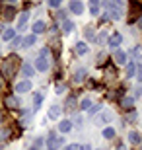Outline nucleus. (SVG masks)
Listing matches in <instances>:
<instances>
[{"label":"nucleus","mask_w":142,"mask_h":150,"mask_svg":"<svg viewBox=\"0 0 142 150\" xmlns=\"http://www.w3.org/2000/svg\"><path fill=\"white\" fill-rule=\"evenodd\" d=\"M105 8H107V18L119 20L123 16V4L121 2H105Z\"/></svg>","instance_id":"f257e3e1"},{"label":"nucleus","mask_w":142,"mask_h":150,"mask_svg":"<svg viewBox=\"0 0 142 150\" xmlns=\"http://www.w3.org/2000/svg\"><path fill=\"white\" fill-rule=\"evenodd\" d=\"M49 59H45V57H37L35 59V68H37L39 72H47L49 70Z\"/></svg>","instance_id":"f03ea898"},{"label":"nucleus","mask_w":142,"mask_h":150,"mask_svg":"<svg viewBox=\"0 0 142 150\" xmlns=\"http://www.w3.org/2000/svg\"><path fill=\"white\" fill-rule=\"evenodd\" d=\"M68 8H70V12L76 14V16H82L84 14V4L80 2V0H72L70 4H68Z\"/></svg>","instance_id":"7ed1b4c3"},{"label":"nucleus","mask_w":142,"mask_h":150,"mask_svg":"<svg viewBox=\"0 0 142 150\" xmlns=\"http://www.w3.org/2000/svg\"><path fill=\"white\" fill-rule=\"evenodd\" d=\"M62 142H64V139H60V137H59V139H55V137L51 134L47 146H49V150H57V148H60V146H62Z\"/></svg>","instance_id":"20e7f679"},{"label":"nucleus","mask_w":142,"mask_h":150,"mask_svg":"<svg viewBox=\"0 0 142 150\" xmlns=\"http://www.w3.org/2000/svg\"><path fill=\"white\" fill-rule=\"evenodd\" d=\"M29 90H31V82H29V80H22V82L16 84L18 94H25V92H29Z\"/></svg>","instance_id":"39448f33"},{"label":"nucleus","mask_w":142,"mask_h":150,"mask_svg":"<svg viewBox=\"0 0 142 150\" xmlns=\"http://www.w3.org/2000/svg\"><path fill=\"white\" fill-rule=\"evenodd\" d=\"M121 43H123V35H121V33H113L109 37V47H111V49L117 51V47H119Z\"/></svg>","instance_id":"423d86ee"},{"label":"nucleus","mask_w":142,"mask_h":150,"mask_svg":"<svg viewBox=\"0 0 142 150\" xmlns=\"http://www.w3.org/2000/svg\"><path fill=\"white\" fill-rule=\"evenodd\" d=\"M113 59H115L117 64H125V62H126V53H125V51H121V49H117L113 53Z\"/></svg>","instance_id":"0eeeda50"},{"label":"nucleus","mask_w":142,"mask_h":150,"mask_svg":"<svg viewBox=\"0 0 142 150\" xmlns=\"http://www.w3.org/2000/svg\"><path fill=\"white\" fill-rule=\"evenodd\" d=\"M45 28H47V23H45V22H41V20H39V22H35V23H33V35L43 33Z\"/></svg>","instance_id":"6e6552de"},{"label":"nucleus","mask_w":142,"mask_h":150,"mask_svg":"<svg viewBox=\"0 0 142 150\" xmlns=\"http://www.w3.org/2000/svg\"><path fill=\"white\" fill-rule=\"evenodd\" d=\"M59 131L60 133H68V131H72V121H60V125H59Z\"/></svg>","instance_id":"1a4fd4ad"},{"label":"nucleus","mask_w":142,"mask_h":150,"mask_svg":"<svg viewBox=\"0 0 142 150\" xmlns=\"http://www.w3.org/2000/svg\"><path fill=\"white\" fill-rule=\"evenodd\" d=\"M84 76H86V68H76V72H74V82H82Z\"/></svg>","instance_id":"9d476101"},{"label":"nucleus","mask_w":142,"mask_h":150,"mask_svg":"<svg viewBox=\"0 0 142 150\" xmlns=\"http://www.w3.org/2000/svg\"><path fill=\"white\" fill-rule=\"evenodd\" d=\"M22 43H23V49H29V47H33V45H35V35H33V33L28 35V37L23 39Z\"/></svg>","instance_id":"9b49d317"},{"label":"nucleus","mask_w":142,"mask_h":150,"mask_svg":"<svg viewBox=\"0 0 142 150\" xmlns=\"http://www.w3.org/2000/svg\"><path fill=\"white\" fill-rule=\"evenodd\" d=\"M129 142H132V144H138V142H140V133H136V131H131V133H129Z\"/></svg>","instance_id":"f8f14e48"},{"label":"nucleus","mask_w":142,"mask_h":150,"mask_svg":"<svg viewBox=\"0 0 142 150\" xmlns=\"http://www.w3.org/2000/svg\"><path fill=\"white\" fill-rule=\"evenodd\" d=\"M60 117V107L59 105H53L49 109V119H59Z\"/></svg>","instance_id":"ddd939ff"},{"label":"nucleus","mask_w":142,"mask_h":150,"mask_svg":"<svg viewBox=\"0 0 142 150\" xmlns=\"http://www.w3.org/2000/svg\"><path fill=\"white\" fill-rule=\"evenodd\" d=\"M90 10H92V16H97L99 14V2L97 0H92L90 2Z\"/></svg>","instance_id":"4468645a"},{"label":"nucleus","mask_w":142,"mask_h":150,"mask_svg":"<svg viewBox=\"0 0 142 150\" xmlns=\"http://www.w3.org/2000/svg\"><path fill=\"white\" fill-rule=\"evenodd\" d=\"M16 37V31L14 29H4V33H2V39L4 41H10V39H14Z\"/></svg>","instance_id":"2eb2a0df"},{"label":"nucleus","mask_w":142,"mask_h":150,"mask_svg":"<svg viewBox=\"0 0 142 150\" xmlns=\"http://www.w3.org/2000/svg\"><path fill=\"white\" fill-rule=\"evenodd\" d=\"M22 72L25 74V76H31V74H33V67L29 64V62H23V64H22Z\"/></svg>","instance_id":"dca6fc26"},{"label":"nucleus","mask_w":142,"mask_h":150,"mask_svg":"<svg viewBox=\"0 0 142 150\" xmlns=\"http://www.w3.org/2000/svg\"><path fill=\"white\" fill-rule=\"evenodd\" d=\"M41 101H43V94H39V92H37V94L33 96V107H35V111H37V107L41 105Z\"/></svg>","instance_id":"f3484780"},{"label":"nucleus","mask_w":142,"mask_h":150,"mask_svg":"<svg viewBox=\"0 0 142 150\" xmlns=\"http://www.w3.org/2000/svg\"><path fill=\"white\" fill-rule=\"evenodd\" d=\"M134 70H136V68H134V62L129 61V67H126V78H132V76H134Z\"/></svg>","instance_id":"a211bd4d"},{"label":"nucleus","mask_w":142,"mask_h":150,"mask_svg":"<svg viewBox=\"0 0 142 150\" xmlns=\"http://www.w3.org/2000/svg\"><path fill=\"white\" fill-rule=\"evenodd\" d=\"M76 53H78V55H86V53H88V45L86 43H78L76 45Z\"/></svg>","instance_id":"6ab92c4d"},{"label":"nucleus","mask_w":142,"mask_h":150,"mask_svg":"<svg viewBox=\"0 0 142 150\" xmlns=\"http://www.w3.org/2000/svg\"><path fill=\"white\" fill-rule=\"evenodd\" d=\"M103 137H105V139H115V129L113 127L103 129Z\"/></svg>","instance_id":"aec40b11"},{"label":"nucleus","mask_w":142,"mask_h":150,"mask_svg":"<svg viewBox=\"0 0 142 150\" xmlns=\"http://www.w3.org/2000/svg\"><path fill=\"white\" fill-rule=\"evenodd\" d=\"M28 18H29V14H25V12L20 16V20H18V25H20V29H23V25H25V22H28Z\"/></svg>","instance_id":"412c9836"},{"label":"nucleus","mask_w":142,"mask_h":150,"mask_svg":"<svg viewBox=\"0 0 142 150\" xmlns=\"http://www.w3.org/2000/svg\"><path fill=\"white\" fill-rule=\"evenodd\" d=\"M72 29H74V23H72V22H68V20H66V22L62 23V31H64V33H70Z\"/></svg>","instance_id":"4be33fe9"},{"label":"nucleus","mask_w":142,"mask_h":150,"mask_svg":"<svg viewBox=\"0 0 142 150\" xmlns=\"http://www.w3.org/2000/svg\"><path fill=\"white\" fill-rule=\"evenodd\" d=\"M90 107H92V101L88 100V98H86V100H82V101H80V109H90Z\"/></svg>","instance_id":"5701e85b"},{"label":"nucleus","mask_w":142,"mask_h":150,"mask_svg":"<svg viewBox=\"0 0 142 150\" xmlns=\"http://www.w3.org/2000/svg\"><path fill=\"white\" fill-rule=\"evenodd\" d=\"M132 57H136V59H142V49H140V47H134V49H132Z\"/></svg>","instance_id":"b1692460"},{"label":"nucleus","mask_w":142,"mask_h":150,"mask_svg":"<svg viewBox=\"0 0 142 150\" xmlns=\"http://www.w3.org/2000/svg\"><path fill=\"white\" fill-rule=\"evenodd\" d=\"M132 103H134V100H132V98H125V100H123V107H131Z\"/></svg>","instance_id":"393cba45"},{"label":"nucleus","mask_w":142,"mask_h":150,"mask_svg":"<svg viewBox=\"0 0 142 150\" xmlns=\"http://www.w3.org/2000/svg\"><path fill=\"white\" fill-rule=\"evenodd\" d=\"M74 103H76V100H74V98H68V100H66V107H70V109H74Z\"/></svg>","instance_id":"a878e982"},{"label":"nucleus","mask_w":142,"mask_h":150,"mask_svg":"<svg viewBox=\"0 0 142 150\" xmlns=\"http://www.w3.org/2000/svg\"><path fill=\"white\" fill-rule=\"evenodd\" d=\"M20 43H22V39H20V37H14V39H12V47H14V49H16Z\"/></svg>","instance_id":"bb28decb"},{"label":"nucleus","mask_w":142,"mask_h":150,"mask_svg":"<svg viewBox=\"0 0 142 150\" xmlns=\"http://www.w3.org/2000/svg\"><path fill=\"white\" fill-rule=\"evenodd\" d=\"M6 103H8L10 107H14V105H16V100H14V98L10 96V98H6Z\"/></svg>","instance_id":"cd10ccee"},{"label":"nucleus","mask_w":142,"mask_h":150,"mask_svg":"<svg viewBox=\"0 0 142 150\" xmlns=\"http://www.w3.org/2000/svg\"><path fill=\"white\" fill-rule=\"evenodd\" d=\"M60 2H57V0H49V8H59Z\"/></svg>","instance_id":"c85d7f7f"},{"label":"nucleus","mask_w":142,"mask_h":150,"mask_svg":"<svg viewBox=\"0 0 142 150\" xmlns=\"http://www.w3.org/2000/svg\"><path fill=\"white\" fill-rule=\"evenodd\" d=\"M74 123H76V127H82V117H80V115L74 117ZM74 123H72V125H74Z\"/></svg>","instance_id":"c756f323"},{"label":"nucleus","mask_w":142,"mask_h":150,"mask_svg":"<svg viewBox=\"0 0 142 150\" xmlns=\"http://www.w3.org/2000/svg\"><path fill=\"white\" fill-rule=\"evenodd\" d=\"M86 37H88V39H93V29H92V28L86 29Z\"/></svg>","instance_id":"7c9ffc66"},{"label":"nucleus","mask_w":142,"mask_h":150,"mask_svg":"<svg viewBox=\"0 0 142 150\" xmlns=\"http://www.w3.org/2000/svg\"><path fill=\"white\" fill-rule=\"evenodd\" d=\"M95 111H101V105H92V109H90V113H95Z\"/></svg>","instance_id":"2f4dec72"},{"label":"nucleus","mask_w":142,"mask_h":150,"mask_svg":"<svg viewBox=\"0 0 142 150\" xmlns=\"http://www.w3.org/2000/svg\"><path fill=\"white\" fill-rule=\"evenodd\" d=\"M8 137H10V131H2V133H0V139H2V140L8 139Z\"/></svg>","instance_id":"473e14b6"},{"label":"nucleus","mask_w":142,"mask_h":150,"mask_svg":"<svg viewBox=\"0 0 142 150\" xmlns=\"http://www.w3.org/2000/svg\"><path fill=\"white\" fill-rule=\"evenodd\" d=\"M136 80H138V82H142V64L138 67V76H136Z\"/></svg>","instance_id":"72a5a7b5"},{"label":"nucleus","mask_w":142,"mask_h":150,"mask_svg":"<svg viewBox=\"0 0 142 150\" xmlns=\"http://www.w3.org/2000/svg\"><path fill=\"white\" fill-rule=\"evenodd\" d=\"M66 150H80V146H78V144H68Z\"/></svg>","instance_id":"f704fd0d"},{"label":"nucleus","mask_w":142,"mask_h":150,"mask_svg":"<svg viewBox=\"0 0 142 150\" xmlns=\"http://www.w3.org/2000/svg\"><path fill=\"white\" fill-rule=\"evenodd\" d=\"M62 92H64V86L59 84V86H57V94H62Z\"/></svg>","instance_id":"c9c22d12"},{"label":"nucleus","mask_w":142,"mask_h":150,"mask_svg":"<svg viewBox=\"0 0 142 150\" xmlns=\"http://www.w3.org/2000/svg\"><path fill=\"white\" fill-rule=\"evenodd\" d=\"M80 150H92V146H90V144H84V146H80Z\"/></svg>","instance_id":"e433bc0d"},{"label":"nucleus","mask_w":142,"mask_h":150,"mask_svg":"<svg viewBox=\"0 0 142 150\" xmlns=\"http://www.w3.org/2000/svg\"><path fill=\"white\" fill-rule=\"evenodd\" d=\"M136 96H142V86H138V88H136Z\"/></svg>","instance_id":"4c0bfd02"},{"label":"nucleus","mask_w":142,"mask_h":150,"mask_svg":"<svg viewBox=\"0 0 142 150\" xmlns=\"http://www.w3.org/2000/svg\"><path fill=\"white\" fill-rule=\"evenodd\" d=\"M138 28L142 29V16H140V20H138Z\"/></svg>","instance_id":"58836bf2"},{"label":"nucleus","mask_w":142,"mask_h":150,"mask_svg":"<svg viewBox=\"0 0 142 150\" xmlns=\"http://www.w3.org/2000/svg\"><path fill=\"white\" fill-rule=\"evenodd\" d=\"M117 150H126V146H119V148H117Z\"/></svg>","instance_id":"ea45409f"},{"label":"nucleus","mask_w":142,"mask_h":150,"mask_svg":"<svg viewBox=\"0 0 142 150\" xmlns=\"http://www.w3.org/2000/svg\"><path fill=\"white\" fill-rule=\"evenodd\" d=\"M31 150H37V148H35V146H33V148H31Z\"/></svg>","instance_id":"a19ab883"}]
</instances>
